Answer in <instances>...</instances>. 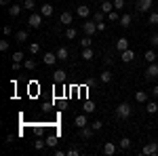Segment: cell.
<instances>
[{
  "label": "cell",
  "instance_id": "1",
  "mask_svg": "<svg viewBox=\"0 0 158 156\" xmlns=\"http://www.w3.org/2000/svg\"><path fill=\"white\" fill-rule=\"evenodd\" d=\"M131 114H133L131 103H127V101L118 103V108H116V116H118V118H131Z\"/></svg>",
  "mask_w": 158,
  "mask_h": 156
},
{
  "label": "cell",
  "instance_id": "7",
  "mask_svg": "<svg viewBox=\"0 0 158 156\" xmlns=\"http://www.w3.org/2000/svg\"><path fill=\"white\" fill-rule=\"evenodd\" d=\"M152 4H154V0H137V11L148 13L150 9H152Z\"/></svg>",
  "mask_w": 158,
  "mask_h": 156
},
{
  "label": "cell",
  "instance_id": "44",
  "mask_svg": "<svg viewBox=\"0 0 158 156\" xmlns=\"http://www.w3.org/2000/svg\"><path fill=\"white\" fill-rule=\"evenodd\" d=\"M36 150H42V148H44V139H36Z\"/></svg>",
  "mask_w": 158,
  "mask_h": 156
},
{
  "label": "cell",
  "instance_id": "13",
  "mask_svg": "<svg viewBox=\"0 0 158 156\" xmlns=\"http://www.w3.org/2000/svg\"><path fill=\"white\" fill-rule=\"evenodd\" d=\"M80 57H82L85 61H91L93 57H95V51H93L91 47H89V48H82V51H80Z\"/></svg>",
  "mask_w": 158,
  "mask_h": 156
},
{
  "label": "cell",
  "instance_id": "29",
  "mask_svg": "<svg viewBox=\"0 0 158 156\" xmlns=\"http://www.w3.org/2000/svg\"><path fill=\"white\" fill-rule=\"evenodd\" d=\"M23 68L25 70H36V61L32 59V57L30 59H23Z\"/></svg>",
  "mask_w": 158,
  "mask_h": 156
},
{
  "label": "cell",
  "instance_id": "11",
  "mask_svg": "<svg viewBox=\"0 0 158 156\" xmlns=\"http://www.w3.org/2000/svg\"><path fill=\"white\" fill-rule=\"evenodd\" d=\"M72 19H74V15H72L70 11H63V13L59 15V21H61L63 25H70V23H72Z\"/></svg>",
  "mask_w": 158,
  "mask_h": 156
},
{
  "label": "cell",
  "instance_id": "30",
  "mask_svg": "<svg viewBox=\"0 0 158 156\" xmlns=\"http://www.w3.org/2000/svg\"><path fill=\"white\" fill-rule=\"evenodd\" d=\"M131 144H133V141H131L129 137H122L120 141H118V145H120L122 150H129V148H131Z\"/></svg>",
  "mask_w": 158,
  "mask_h": 156
},
{
  "label": "cell",
  "instance_id": "4",
  "mask_svg": "<svg viewBox=\"0 0 158 156\" xmlns=\"http://www.w3.org/2000/svg\"><path fill=\"white\" fill-rule=\"evenodd\" d=\"M143 76H146V80H156L158 78V63H150Z\"/></svg>",
  "mask_w": 158,
  "mask_h": 156
},
{
  "label": "cell",
  "instance_id": "2",
  "mask_svg": "<svg viewBox=\"0 0 158 156\" xmlns=\"http://www.w3.org/2000/svg\"><path fill=\"white\" fill-rule=\"evenodd\" d=\"M42 19H44L42 13H32V15L27 17V25H30V27H40V25H42Z\"/></svg>",
  "mask_w": 158,
  "mask_h": 156
},
{
  "label": "cell",
  "instance_id": "22",
  "mask_svg": "<svg viewBox=\"0 0 158 156\" xmlns=\"http://www.w3.org/2000/svg\"><path fill=\"white\" fill-rule=\"evenodd\" d=\"M135 101H139V103H148V93H146V91H137V93H135Z\"/></svg>",
  "mask_w": 158,
  "mask_h": 156
},
{
  "label": "cell",
  "instance_id": "3",
  "mask_svg": "<svg viewBox=\"0 0 158 156\" xmlns=\"http://www.w3.org/2000/svg\"><path fill=\"white\" fill-rule=\"evenodd\" d=\"M141 152H143L146 156H150V154L158 156V141H148V144L141 148Z\"/></svg>",
  "mask_w": 158,
  "mask_h": 156
},
{
  "label": "cell",
  "instance_id": "43",
  "mask_svg": "<svg viewBox=\"0 0 158 156\" xmlns=\"http://www.w3.org/2000/svg\"><path fill=\"white\" fill-rule=\"evenodd\" d=\"M68 154H70V156H78V154H80V150H78V148H70Z\"/></svg>",
  "mask_w": 158,
  "mask_h": 156
},
{
  "label": "cell",
  "instance_id": "24",
  "mask_svg": "<svg viewBox=\"0 0 158 156\" xmlns=\"http://www.w3.org/2000/svg\"><path fill=\"white\" fill-rule=\"evenodd\" d=\"M15 42H27V32H25V30L17 32V34H15Z\"/></svg>",
  "mask_w": 158,
  "mask_h": 156
},
{
  "label": "cell",
  "instance_id": "33",
  "mask_svg": "<svg viewBox=\"0 0 158 156\" xmlns=\"http://www.w3.org/2000/svg\"><path fill=\"white\" fill-rule=\"evenodd\" d=\"M148 23H150V25H158V13H150Z\"/></svg>",
  "mask_w": 158,
  "mask_h": 156
},
{
  "label": "cell",
  "instance_id": "32",
  "mask_svg": "<svg viewBox=\"0 0 158 156\" xmlns=\"http://www.w3.org/2000/svg\"><path fill=\"white\" fill-rule=\"evenodd\" d=\"M93 44V40H91V36H85V38H80V47L82 48H89Z\"/></svg>",
  "mask_w": 158,
  "mask_h": 156
},
{
  "label": "cell",
  "instance_id": "42",
  "mask_svg": "<svg viewBox=\"0 0 158 156\" xmlns=\"http://www.w3.org/2000/svg\"><path fill=\"white\" fill-rule=\"evenodd\" d=\"M55 144H57V137H53V135H51V137H47V145H51V148H53Z\"/></svg>",
  "mask_w": 158,
  "mask_h": 156
},
{
  "label": "cell",
  "instance_id": "17",
  "mask_svg": "<svg viewBox=\"0 0 158 156\" xmlns=\"http://www.w3.org/2000/svg\"><path fill=\"white\" fill-rule=\"evenodd\" d=\"M21 9H23V4H11V6H9V15H11V17H19Z\"/></svg>",
  "mask_w": 158,
  "mask_h": 156
},
{
  "label": "cell",
  "instance_id": "34",
  "mask_svg": "<svg viewBox=\"0 0 158 156\" xmlns=\"http://www.w3.org/2000/svg\"><path fill=\"white\" fill-rule=\"evenodd\" d=\"M106 17H108V13H103L101 9H99V11H95V21H103Z\"/></svg>",
  "mask_w": 158,
  "mask_h": 156
},
{
  "label": "cell",
  "instance_id": "46",
  "mask_svg": "<svg viewBox=\"0 0 158 156\" xmlns=\"http://www.w3.org/2000/svg\"><path fill=\"white\" fill-rule=\"evenodd\" d=\"M106 30V23L103 21H97V32H103Z\"/></svg>",
  "mask_w": 158,
  "mask_h": 156
},
{
  "label": "cell",
  "instance_id": "49",
  "mask_svg": "<svg viewBox=\"0 0 158 156\" xmlns=\"http://www.w3.org/2000/svg\"><path fill=\"white\" fill-rule=\"evenodd\" d=\"M0 4H9V0H0Z\"/></svg>",
  "mask_w": 158,
  "mask_h": 156
},
{
  "label": "cell",
  "instance_id": "12",
  "mask_svg": "<svg viewBox=\"0 0 158 156\" xmlns=\"http://www.w3.org/2000/svg\"><path fill=\"white\" fill-rule=\"evenodd\" d=\"M127 48H129V38H124V36L118 38V40H116V51L122 53V51H127Z\"/></svg>",
  "mask_w": 158,
  "mask_h": 156
},
{
  "label": "cell",
  "instance_id": "45",
  "mask_svg": "<svg viewBox=\"0 0 158 156\" xmlns=\"http://www.w3.org/2000/svg\"><path fill=\"white\" fill-rule=\"evenodd\" d=\"M13 34V27L11 25H4V36H11Z\"/></svg>",
  "mask_w": 158,
  "mask_h": 156
},
{
  "label": "cell",
  "instance_id": "16",
  "mask_svg": "<svg viewBox=\"0 0 158 156\" xmlns=\"http://www.w3.org/2000/svg\"><path fill=\"white\" fill-rule=\"evenodd\" d=\"M42 61H44L47 65H53L55 61H59V59H57V53H44V57H42Z\"/></svg>",
  "mask_w": 158,
  "mask_h": 156
},
{
  "label": "cell",
  "instance_id": "5",
  "mask_svg": "<svg viewBox=\"0 0 158 156\" xmlns=\"http://www.w3.org/2000/svg\"><path fill=\"white\" fill-rule=\"evenodd\" d=\"M82 32H85L86 36H93L97 32V21H85L82 23Z\"/></svg>",
  "mask_w": 158,
  "mask_h": 156
},
{
  "label": "cell",
  "instance_id": "10",
  "mask_svg": "<svg viewBox=\"0 0 158 156\" xmlns=\"http://www.w3.org/2000/svg\"><path fill=\"white\" fill-rule=\"evenodd\" d=\"M120 59L124 61V63H131V61L135 59V53H133V48H127V51H122V53H120Z\"/></svg>",
  "mask_w": 158,
  "mask_h": 156
},
{
  "label": "cell",
  "instance_id": "25",
  "mask_svg": "<svg viewBox=\"0 0 158 156\" xmlns=\"http://www.w3.org/2000/svg\"><path fill=\"white\" fill-rule=\"evenodd\" d=\"M120 25L122 27H131V15H129V13H124L120 17Z\"/></svg>",
  "mask_w": 158,
  "mask_h": 156
},
{
  "label": "cell",
  "instance_id": "47",
  "mask_svg": "<svg viewBox=\"0 0 158 156\" xmlns=\"http://www.w3.org/2000/svg\"><path fill=\"white\" fill-rule=\"evenodd\" d=\"M68 152H63V150H55V156H65Z\"/></svg>",
  "mask_w": 158,
  "mask_h": 156
},
{
  "label": "cell",
  "instance_id": "40",
  "mask_svg": "<svg viewBox=\"0 0 158 156\" xmlns=\"http://www.w3.org/2000/svg\"><path fill=\"white\" fill-rule=\"evenodd\" d=\"M91 127H93V131H99V129L103 127V122H101V120H95V122H91Z\"/></svg>",
  "mask_w": 158,
  "mask_h": 156
},
{
  "label": "cell",
  "instance_id": "20",
  "mask_svg": "<svg viewBox=\"0 0 158 156\" xmlns=\"http://www.w3.org/2000/svg\"><path fill=\"white\" fill-rule=\"evenodd\" d=\"M143 57H146V61H148V63H154L158 55H156V51H154V48H148V51H146V55H143Z\"/></svg>",
  "mask_w": 158,
  "mask_h": 156
},
{
  "label": "cell",
  "instance_id": "39",
  "mask_svg": "<svg viewBox=\"0 0 158 156\" xmlns=\"http://www.w3.org/2000/svg\"><path fill=\"white\" fill-rule=\"evenodd\" d=\"M114 9H116V11L124 9V0H114Z\"/></svg>",
  "mask_w": 158,
  "mask_h": 156
},
{
  "label": "cell",
  "instance_id": "41",
  "mask_svg": "<svg viewBox=\"0 0 158 156\" xmlns=\"http://www.w3.org/2000/svg\"><path fill=\"white\" fill-rule=\"evenodd\" d=\"M150 44H152V47H158V34H152V36H150Z\"/></svg>",
  "mask_w": 158,
  "mask_h": 156
},
{
  "label": "cell",
  "instance_id": "8",
  "mask_svg": "<svg viewBox=\"0 0 158 156\" xmlns=\"http://www.w3.org/2000/svg\"><path fill=\"white\" fill-rule=\"evenodd\" d=\"M76 15H78L80 19H89V15H91V9H89L86 4H80V6H76Z\"/></svg>",
  "mask_w": 158,
  "mask_h": 156
},
{
  "label": "cell",
  "instance_id": "37",
  "mask_svg": "<svg viewBox=\"0 0 158 156\" xmlns=\"http://www.w3.org/2000/svg\"><path fill=\"white\" fill-rule=\"evenodd\" d=\"M93 110H95V103H93V101H86V103H85V112H86V114H91Z\"/></svg>",
  "mask_w": 158,
  "mask_h": 156
},
{
  "label": "cell",
  "instance_id": "38",
  "mask_svg": "<svg viewBox=\"0 0 158 156\" xmlns=\"http://www.w3.org/2000/svg\"><path fill=\"white\" fill-rule=\"evenodd\" d=\"M9 47H11L9 40H0V51H9Z\"/></svg>",
  "mask_w": 158,
  "mask_h": 156
},
{
  "label": "cell",
  "instance_id": "31",
  "mask_svg": "<svg viewBox=\"0 0 158 156\" xmlns=\"http://www.w3.org/2000/svg\"><path fill=\"white\" fill-rule=\"evenodd\" d=\"M40 53V44L38 42H30V55H38Z\"/></svg>",
  "mask_w": 158,
  "mask_h": 156
},
{
  "label": "cell",
  "instance_id": "36",
  "mask_svg": "<svg viewBox=\"0 0 158 156\" xmlns=\"http://www.w3.org/2000/svg\"><path fill=\"white\" fill-rule=\"evenodd\" d=\"M23 59H25V55L21 51H15V53H13V61H23Z\"/></svg>",
  "mask_w": 158,
  "mask_h": 156
},
{
  "label": "cell",
  "instance_id": "35",
  "mask_svg": "<svg viewBox=\"0 0 158 156\" xmlns=\"http://www.w3.org/2000/svg\"><path fill=\"white\" fill-rule=\"evenodd\" d=\"M23 9H27V11H34V9H36V2H34V0H25V2H23Z\"/></svg>",
  "mask_w": 158,
  "mask_h": 156
},
{
  "label": "cell",
  "instance_id": "21",
  "mask_svg": "<svg viewBox=\"0 0 158 156\" xmlns=\"http://www.w3.org/2000/svg\"><path fill=\"white\" fill-rule=\"evenodd\" d=\"M53 80L55 82H65V72L63 70H55L53 72Z\"/></svg>",
  "mask_w": 158,
  "mask_h": 156
},
{
  "label": "cell",
  "instance_id": "9",
  "mask_svg": "<svg viewBox=\"0 0 158 156\" xmlns=\"http://www.w3.org/2000/svg\"><path fill=\"white\" fill-rule=\"evenodd\" d=\"M74 124H76L78 129H82V127H86V124H89V118H86V112H85V114H78V116L74 118Z\"/></svg>",
  "mask_w": 158,
  "mask_h": 156
},
{
  "label": "cell",
  "instance_id": "27",
  "mask_svg": "<svg viewBox=\"0 0 158 156\" xmlns=\"http://www.w3.org/2000/svg\"><path fill=\"white\" fill-rule=\"evenodd\" d=\"M146 110H148V114H156V112H158V103H156V101H148Z\"/></svg>",
  "mask_w": 158,
  "mask_h": 156
},
{
  "label": "cell",
  "instance_id": "6",
  "mask_svg": "<svg viewBox=\"0 0 158 156\" xmlns=\"http://www.w3.org/2000/svg\"><path fill=\"white\" fill-rule=\"evenodd\" d=\"M118 148H120V145H116L114 141H106V144H103V154L106 156H114Z\"/></svg>",
  "mask_w": 158,
  "mask_h": 156
},
{
  "label": "cell",
  "instance_id": "18",
  "mask_svg": "<svg viewBox=\"0 0 158 156\" xmlns=\"http://www.w3.org/2000/svg\"><path fill=\"white\" fill-rule=\"evenodd\" d=\"M68 57H70V51H68L65 47H59V48H57V59H59V61H65Z\"/></svg>",
  "mask_w": 158,
  "mask_h": 156
},
{
  "label": "cell",
  "instance_id": "19",
  "mask_svg": "<svg viewBox=\"0 0 158 156\" xmlns=\"http://www.w3.org/2000/svg\"><path fill=\"white\" fill-rule=\"evenodd\" d=\"M99 6H101V11H103V13H112V11H114V2H112V0H103Z\"/></svg>",
  "mask_w": 158,
  "mask_h": 156
},
{
  "label": "cell",
  "instance_id": "14",
  "mask_svg": "<svg viewBox=\"0 0 158 156\" xmlns=\"http://www.w3.org/2000/svg\"><path fill=\"white\" fill-rule=\"evenodd\" d=\"M53 11H55V9H53V4H49V2H44V4L40 6V13H42V17H51V15H53Z\"/></svg>",
  "mask_w": 158,
  "mask_h": 156
},
{
  "label": "cell",
  "instance_id": "26",
  "mask_svg": "<svg viewBox=\"0 0 158 156\" xmlns=\"http://www.w3.org/2000/svg\"><path fill=\"white\" fill-rule=\"evenodd\" d=\"M76 36H78V30H76V27H68V30H65V38H68V40H74Z\"/></svg>",
  "mask_w": 158,
  "mask_h": 156
},
{
  "label": "cell",
  "instance_id": "48",
  "mask_svg": "<svg viewBox=\"0 0 158 156\" xmlns=\"http://www.w3.org/2000/svg\"><path fill=\"white\" fill-rule=\"evenodd\" d=\"M150 93H152V95H154V97H158V84H156V86H154V89H152V91H150Z\"/></svg>",
  "mask_w": 158,
  "mask_h": 156
},
{
  "label": "cell",
  "instance_id": "15",
  "mask_svg": "<svg viewBox=\"0 0 158 156\" xmlns=\"http://www.w3.org/2000/svg\"><path fill=\"white\" fill-rule=\"evenodd\" d=\"M78 131H80V137H82V139H91V137H93V127H82V129H78Z\"/></svg>",
  "mask_w": 158,
  "mask_h": 156
},
{
  "label": "cell",
  "instance_id": "23",
  "mask_svg": "<svg viewBox=\"0 0 158 156\" xmlns=\"http://www.w3.org/2000/svg\"><path fill=\"white\" fill-rule=\"evenodd\" d=\"M99 78H101V82H112V78H114V74L110 72V70H103Z\"/></svg>",
  "mask_w": 158,
  "mask_h": 156
},
{
  "label": "cell",
  "instance_id": "28",
  "mask_svg": "<svg viewBox=\"0 0 158 156\" xmlns=\"http://www.w3.org/2000/svg\"><path fill=\"white\" fill-rule=\"evenodd\" d=\"M120 17H122V15H118L116 9H114L112 13H108V19H110V21H114V23H120Z\"/></svg>",
  "mask_w": 158,
  "mask_h": 156
}]
</instances>
